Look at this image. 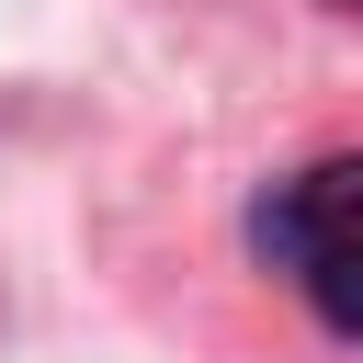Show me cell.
Returning <instances> with one entry per match:
<instances>
[{"instance_id":"1","label":"cell","mask_w":363,"mask_h":363,"mask_svg":"<svg viewBox=\"0 0 363 363\" xmlns=\"http://www.w3.org/2000/svg\"><path fill=\"white\" fill-rule=\"evenodd\" d=\"M250 250L306 295L329 340H352V159H318L250 204Z\"/></svg>"}]
</instances>
